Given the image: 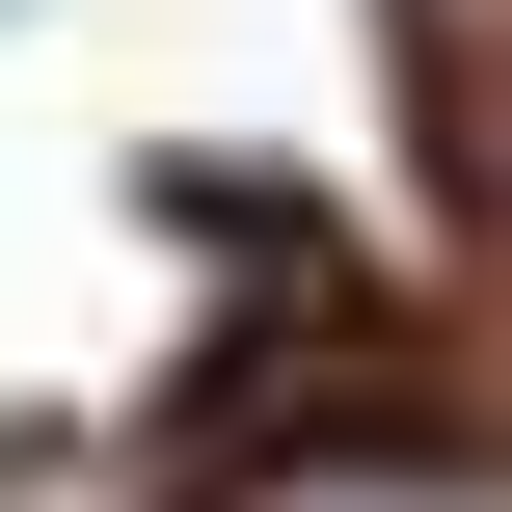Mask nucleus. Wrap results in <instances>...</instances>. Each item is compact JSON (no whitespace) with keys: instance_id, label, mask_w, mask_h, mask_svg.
Segmentation results:
<instances>
[{"instance_id":"1","label":"nucleus","mask_w":512,"mask_h":512,"mask_svg":"<svg viewBox=\"0 0 512 512\" xmlns=\"http://www.w3.org/2000/svg\"><path fill=\"white\" fill-rule=\"evenodd\" d=\"M405 108H432V162L512 216V0H405Z\"/></svg>"},{"instance_id":"2","label":"nucleus","mask_w":512,"mask_h":512,"mask_svg":"<svg viewBox=\"0 0 512 512\" xmlns=\"http://www.w3.org/2000/svg\"><path fill=\"white\" fill-rule=\"evenodd\" d=\"M216 512H486L459 459H270V486H216Z\"/></svg>"}]
</instances>
